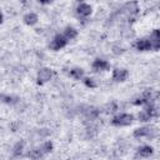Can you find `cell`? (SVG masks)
<instances>
[{
  "mask_svg": "<svg viewBox=\"0 0 160 160\" xmlns=\"http://www.w3.org/2000/svg\"><path fill=\"white\" fill-rule=\"evenodd\" d=\"M70 74H71V76H74L75 79H80V78L84 75V71H82L81 69H72V70L70 71Z\"/></svg>",
  "mask_w": 160,
  "mask_h": 160,
  "instance_id": "9a60e30c",
  "label": "cell"
},
{
  "mask_svg": "<svg viewBox=\"0 0 160 160\" xmlns=\"http://www.w3.org/2000/svg\"><path fill=\"white\" fill-rule=\"evenodd\" d=\"M151 110L150 109H146V110H142L140 114H139V120L140 121H148V120H150V118H151Z\"/></svg>",
  "mask_w": 160,
  "mask_h": 160,
  "instance_id": "7c38bea8",
  "label": "cell"
},
{
  "mask_svg": "<svg viewBox=\"0 0 160 160\" xmlns=\"http://www.w3.org/2000/svg\"><path fill=\"white\" fill-rule=\"evenodd\" d=\"M132 115L130 114H121L116 118H114L112 120V124L114 125H121V126H125V125H130L131 121H132Z\"/></svg>",
  "mask_w": 160,
  "mask_h": 160,
  "instance_id": "6da1fadb",
  "label": "cell"
},
{
  "mask_svg": "<svg viewBox=\"0 0 160 160\" xmlns=\"http://www.w3.org/2000/svg\"><path fill=\"white\" fill-rule=\"evenodd\" d=\"M151 48L154 49H160V30H154L152 31V35H151Z\"/></svg>",
  "mask_w": 160,
  "mask_h": 160,
  "instance_id": "277c9868",
  "label": "cell"
},
{
  "mask_svg": "<svg viewBox=\"0 0 160 160\" xmlns=\"http://www.w3.org/2000/svg\"><path fill=\"white\" fill-rule=\"evenodd\" d=\"M112 78L116 81H124L128 78V71L124 70V69H116L114 71V74H112Z\"/></svg>",
  "mask_w": 160,
  "mask_h": 160,
  "instance_id": "5b68a950",
  "label": "cell"
},
{
  "mask_svg": "<svg viewBox=\"0 0 160 160\" xmlns=\"http://www.w3.org/2000/svg\"><path fill=\"white\" fill-rule=\"evenodd\" d=\"M85 84L88 86H90V88H94L95 86V82L92 81V79H85Z\"/></svg>",
  "mask_w": 160,
  "mask_h": 160,
  "instance_id": "ac0fdd59",
  "label": "cell"
},
{
  "mask_svg": "<svg viewBox=\"0 0 160 160\" xmlns=\"http://www.w3.org/2000/svg\"><path fill=\"white\" fill-rule=\"evenodd\" d=\"M92 68H94L95 70H108V69H109V64H108L105 60L98 59V60H95V61L92 62Z\"/></svg>",
  "mask_w": 160,
  "mask_h": 160,
  "instance_id": "8992f818",
  "label": "cell"
},
{
  "mask_svg": "<svg viewBox=\"0 0 160 160\" xmlns=\"http://www.w3.org/2000/svg\"><path fill=\"white\" fill-rule=\"evenodd\" d=\"M125 11L129 12V14H136L138 10H139V6H138V2L136 1H130L125 5Z\"/></svg>",
  "mask_w": 160,
  "mask_h": 160,
  "instance_id": "52a82bcc",
  "label": "cell"
},
{
  "mask_svg": "<svg viewBox=\"0 0 160 160\" xmlns=\"http://www.w3.org/2000/svg\"><path fill=\"white\" fill-rule=\"evenodd\" d=\"M136 48H138V50H149L151 48V44L149 40L142 39V40H139L136 42Z\"/></svg>",
  "mask_w": 160,
  "mask_h": 160,
  "instance_id": "30bf717a",
  "label": "cell"
},
{
  "mask_svg": "<svg viewBox=\"0 0 160 160\" xmlns=\"http://www.w3.org/2000/svg\"><path fill=\"white\" fill-rule=\"evenodd\" d=\"M65 45H66V38L65 36H61V35H58V36H55V39L51 42V49L59 50V49L64 48Z\"/></svg>",
  "mask_w": 160,
  "mask_h": 160,
  "instance_id": "7a4b0ae2",
  "label": "cell"
},
{
  "mask_svg": "<svg viewBox=\"0 0 160 160\" xmlns=\"http://www.w3.org/2000/svg\"><path fill=\"white\" fill-rule=\"evenodd\" d=\"M50 78H51V71H50V69L42 68V69L39 70V72H38L39 82H45V81L50 80Z\"/></svg>",
  "mask_w": 160,
  "mask_h": 160,
  "instance_id": "3957f363",
  "label": "cell"
},
{
  "mask_svg": "<svg viewBox=\"0 0 160 160\" xmlns=\"http://www.w3.org/2000/svg\"><path fill=\"white\" fill-rule=\"evenodd\" d=\"M139 154L141 156H150L152 154V148L151 146H144L139 150Z\"/></svg>",
  "mask_w": 160,
  "mask_h": 160,
  "instance_id": "4fadbf2b",
  "label": "cell"
},
{
  "mask_svg": "<svg viewBox=\"0 0 160 160\" xmlns=\"http://www.w3.org/2000/svg\"><path fill=\"white\" fill-rule=\"evenodd\" d=\"M51 149H52V144H51V142H45L44 146H42V150H44L45 152L51 151Z\"/></svg>",
  "mask_w": 160,
  "mask_h": 160,
  "instance_id": "2e32d148",
  "label": "cell"
},
{
  "mask_svg": "<svg viewBox=\"0 0 160 160\" xmlns=\"http://www.w3.org/2000/svg\"><path fill=\"white\" fill-rule=\"evenodd\" d=\"M21 149H22V144H20V142H19V144H16V146L14 148V150H15V151H14V154H15V155H16V154H19V152L21 151Z\"/></svg>",
  "mask_w": 160,
  "mask_h": 160,
  "instance_id": "e0dca14e",
  "label": "cell"
},
{
  "mask_svg": "<svg viewBox=\"0 0 160 160\" xmlns=\"http://www.w3.org/2000/svg\"><path fill=\"white\" fill-rule=\"evenodd\" d=\"M24 21H25V24H28V25H34V24L38 21V16H36L34 12H30V14H28V15L24 16Z\"/></svg>",
  "mask_w": 160,
  "mask_h": 160,
  "instance_id": "8fae6325",
  "label": "cell"
},
{
  "mask_svg": "<svg viewBox=\"0 0 160 160\" xmlns=\"http://www.w3.org/2000/svg\"><path fill=\"white\" fill-rule=\"evenodd\" d=\"M78 1H82V0H78Z\"/></svg>",
  "mask_w": 160,
  "mask_h": 160,
  "instance_id": "44dd1931",
  "label": "cell"
},
{
  "mask_svg": "<svg viewBox=\"0 0 160 160\" xmlns=\"http://www.w3.org/2000/svg\"><path fill=\"white\" fill-rule=\"evenodd\" d=\"M39 1H40L41 4H49V2L51 1V0H39Z\"/></svg>",
  "mask_w": 160,
  "mask_h": 160,
  "instance_id": "d6986e66",
  "label": "cell"
},
{
  "mask_svg": "<svg viewBox=\"0 0 160 160\" xmlns=\"http://www.w3.org/2000/svg\"><path fill=\"white\" fill-rule=\"evenodd\" d=\"M151 132V129L150 128H139L134 131V136L139 138V136H149Z\"/></svg>",
  "mask_w": 160,
  "mask_h": 160,
  "instance_id": "9c48e42d",
  "label": "cell"
},
{
  "mask_svg": "<svg viewBox=\"0 0 160 160\" xmlns=\"http://www.w3.org/2000/svg\"><path fill=\"white\" fill-rule=\"evenodd\" d=\"M76 36V30L72 28H66L65 30V38L66 39H74Z\"/></svg>",
  "mask_w": 160,
  "mask_h": 160,
  "instance_id": "5bb4252c",
  "label": "cell"
},
{
  "mask_svg": "<svg viewBox=\"0 0 160 160\" xmlns=\"http://www.w3.org/2000/svg\"><path fill=\"white\" fill-rule=\"evenodd\" d=\"M21 1H26V0H21Z\"/></svg>",
  "mask_w": 160,
  "mask_h": 160,
  "instance_id": "ffe728a7",
  "label": "cell"
},
{
  "mask_svg": "<svg viewBox=\"0 0 160 160\" xmlns=\"http://www.w3.org/2000/svg\"><path fill=\"white\" fill-rule=\"evenodd\" d=\"M78 12L82 16H88L91 14V6L88 5V4H80L79 8H78Z\"/></svg>",
  "mask_w": 160,
  "mask_h": 160,
  "instance_id": "ba28073f",
  "label": "cell"
}]
</instances>
